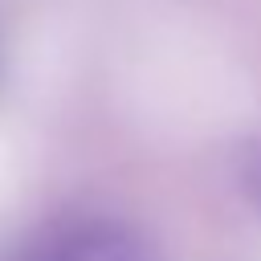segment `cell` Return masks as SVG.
I'll return each instance as SVG.
<instances>
[{
	"label": "cell",
	"instance_id": "obj_1",
	"mask_svg": "<svg viewBox=\"0 0 261 261\" xmlns=\"http://www.w3.org/2000/svg\"><path fill=\"white\" fill-rule=\"evenodd\" d=\"M24 261H163L147 232L114 216H73L41 232Z\"/></svg>",
	"mask_w": 261,
	"mask_h": 261
},
{
	"label": "cell",
	"instance_id": "obj_2",
	"mask_svg": "<svg viewBox=\"0 0 261 261\" xmlns=\"http://www.w3.org/2000/svg\"><path fill=\"white\" fill-rule=\"evenodd\" d=\"M245 192L253 196V204H261V147H253L245 159Z\"/></svg>",
	"mask_w": 261,
	"mask_h": 261
}]
</instances>
